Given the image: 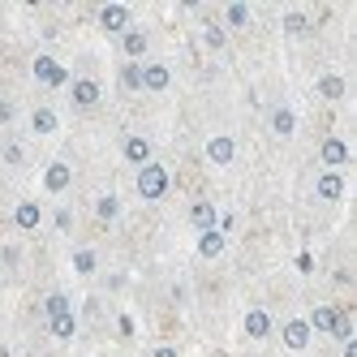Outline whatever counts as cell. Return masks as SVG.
I'll return each mask as SVG.
<instances>
[{"mask_svg":"<svg viewBox=\"0 0 357 357\" xmlns=\"http://www.w3.org/2000/svg\"><path fill=\"white\" fill-rule=\"evenodd\" d=\"M95 215L104 220V224H112V220L121 215V198H116V194H104V198L95 202Z\"/></svg>","mask_w":357,"mask_h":357,"instance_id":"d4e9b609","label":"cell"},{"mask_svg":"<svg viewBox=\"0 0 357 357\" xmlns=\"http://www.w3.org/2000/svg\"><path fill=\"white\" fill-rule=\"evenodd\" d=\"M168 86H172V69H168L164 61H146V65H142V91L160 95V91H168Z\"/></svg>","mask_w":357,"mask_h":357,"instance_id":"52a82bcc","label":"cell"},{"mask_svg":"<svg viewBox=\"0 0 357 357\" xmlns=\"http://www.w3.org/2000/svg\"><path fill=\"white\" fill-rule=\"evenodd\" d=\"M314 194L323 198V202H340L344 198V172H319V181H314Z\"/></svg>","mask_w":357,"mask_h":357,"instance_id":"8fae6325","label":"cell"},{"mask_svg":"<svg viewBox=\"0 0 357 357\" xmlns=\"http://www.w3.org/2000/svg\"><path fill=\"white\" fill-rule=\"evenodd\" d=\"M121 47H125V56H130L134 65H142V56L151 52V35H146V31H138V26H130V31L121 35Z\"/></svg>","mask_w":357,"mask_h":357,"instance_id":"7c38bea8","label":"cell"},{"mask_svg":"<svg viewBox=\"0 0 357 357\" xmlns=\"http://www.w3.org/2000/svg\"><path fill=\"white\" fill-rule=\"evenodd\" d=\"M271 134H275V138H293V134H297V112H293L289 104L271 108Z\"/></svg>","mask_w":357,"mask_h":357,"instance_id":"2e32d148","label":"cell"},{"mask_svg":"<svg viewBox=\"0 0 357 357\" xmlns=\"http://www.w3.org/2000/svg\"><path fill=\"white\" fill-rule=\"evenodd\" d=\"M319 95L327 99V104H340V99L349 95V82L340 78V73H323V78H319Z\"/></svg>","mask_w":357,"mask_h":357,"instance_id":"e0dca14e","label":"cell"},{"mask_svg":"<svg viewBox=\"0 0 357 357\" xmlns=\"http://www.w3.org/2000/svg\"><path fill=\"white\" fill-rule=\"evenodd\" d=\"M202 43H207V47H215V52H220V47L228 43V31H224V26H215V22H211V26L202 31Z\"/></svg>","mask_w":357,"mask_h":357,"instance_id":"83f0119b","label":"cell"},{"mask_svg":"<svg viewBox=\"0 0 357 357\" xmlns=\"http://www.w3.org/2000/svg\"><path fill=\"white\" fill-rule=\"evenodd\" d=\"M138 198L142 202H160L164 194H168V185H172V172L164 168V164H155V160H151L146 168H138Z\"/></svg>","mask_w":357,"mask_h":357,"instance_id":"6da1fadb","label":"cell"},{"mask_svg":"<svg viewBox=\"0 0 357 357\" xmlns=\"http://www.w3.org/2000/svg\"><path fill=\"white\" fill-rule=\"evenodd\" d=\"M121 86H125V91H142V65L125 61V65H121Z\"/></svg>","mask_w":357,"mask_h":357,"instance_id":"484cf974","label":"cell"},{"mask_svg":"<svg viewBox=\"0 0 357 357\" xmlns=\"http://www.w3.org/2000/svg\"><path fill=\"white\" fill-rule=\"evenodd\" d=\"M130 22H134L130 5H104V9H99V26H104L108 35H125V31H130Z\"/></svg>","mask_w":357,"mask_h":357,"instance_id":"8992f818","label":"cell"},{"mask_svg":"<svg viewBox=\"0 0 357 357\" xmlns=\"http://www.w3.org/2000/svg\"><path fill=\"white\" fill-rule=\"evenodd\" d=\"M344 357H357V344L353 340H344Z\"/></svg>","mask_w":357,"mask_h":357,"instance_id":"d6a6232c","label":"cell"},{"mask_svg":"<svg viewBox=\"0 0 357 357\" xmlns=\"http://www.w3.org/2000/svg\"><path fill=\"white\" fill-rule=\"evenodd\" d=\"M241 26H250V5L233 0V5H224V31H241Z\"/></svg>","mask_w":357,"mask_h":357,"instance_id":"ffe728a7","label":"cell"},{"mask_svg":"<svg viewBox=\"0 0 357 357\" xmlns=\"http://www.w3.org/2000/svg\"><path fill=\"white\" fill-rule=\"evenodd\" d=\"M22 160H26V151H22L17 142H9V146H5V164H13V168H17Z\"/></svg>","mask_w":357,"mask_h":357,"instance_id":"f546056e","label":"cell"},{"mask_svg":"<svg viewBox=\"0 0 357 357\" xmlns=\"http://www.w3.org/2000/svg\"><path fill=\"white\" fill-rule=\"evenodd\" d=\"M31 130H35L39 138L56 134V112H52V108H35V112H31Z\"/></svg>","mask_w":357,"mask_h":357,"instance_id":"7402d4cb","label":"cell"},{"mask_svg":"<svg viewBox=\"0 0 357 357\" xmlns=\"http://www.w3.org/2000/svg\"><path fill=\"white\" fill-rule=\"evenodd\" d=\"M56 314H73V301L65 293H47L43 297V319H56Z\"/></svg>","mask_w":357,"mask_h":357,"instance_id":"603a6c76","label":"cell"},{"mask_svg":"<svg viewBox=\"0 0 357 357\" xmlns=\"http://www.w3.org/2000/svg\"><path fill=\"white\" fill-rule=\"evenodd\" d=\"M69 185H73V168L65 160H52V164L43 168V190L47 194H65Z\"/></svg>","mask_w":357,"mask_h":357,"instance_id":"9c48e42d","label":"cell"},{"mask_svg":"<svg viewBox=\"0 0 357 357\" xmlns=\"http://www.w3.org/2000/svg\"><path fill=\"white\" fill-rule=\"evenodd\" d=\"M47 331H52L56 340H73V336H78V314H56V319H47Z\"/></svg>","mask_w":357,"mask_h":357,"instance_id":"44dd1931","label":"cell"},{"mask_svg":"<svg viewBox=\"0 0 357 357\" xmlns=\"http://www.w3.org/2000/svg\"><path fill=\"white\" fill-rule=\"evenodd\" d=\"M31 73H35V82H39V86H47V91L69 86V69H65L56 56H47V52H39V56L31 61Z\"/></svg>","mask_w":357,"mask_h":357,"instance_id":"7a4b0ae2","label":"cell"},{"mask_svg":"<svg viewBox=\"0 0 357 357\" xmlns=\"http://www.w3.org/2000/svg\"><path fill=\"white\" fill-rule=\"evenodd\" d=\"M241 327H245L250 340H267L271 336V314L263 310V305H254V310H245V323Z\"/></svg>","mask_w":357,"mask_h":357,"instance_id":"4fadbf2b","label":"cell"},{"mask_svg":"<svg viewBox=\"0 0 357 357\" xmlns=\"http://www.w3.org/2000/svg\"><path fill=\"white\" fill-rule=\"evenodd\" d=\"M319 160H323V168H327V172H340V168L349 164V142H344V138H323Z\"/></svg>","mask_w":357,"mask_h":357,"instance_id":"ba28073f","label":"cell"},{"mask_svg":"<svg viewBox=\"0 0 357 357\" xmlns=\"http://www.w3.org/2000/svg\"><path fill=\"white\" fill-rule=\"evenodd\" d=\"M190 224L198 228V233H207V228H215V224H220L215 202H194V207H190Z\"/></svg>","mask_w":357,"mask_h":357,"instance_id":"ac0fdd59","label":"cell"},{"mask_svg":"<svg viewBox=\"0 0 357 357\" xmlns=\"http://www.w3.org/2000/svg\"><path fill=\"white\" fill-rule=\"evenodd\" d=\"M336 319H340V305H314L310 319H305V327H310V331H323V336H331Z\"/></svg>","mask_w":357,"mask_h":357,"instance_id":"9a60e30c","label":"cell"},{"mask_svg":"<svg viewBox=\"0 0 357 357\" xmlns=\"http://www.w3.org/2000/svg\"><path fill=\"white\" fill-rule=\"evenodd\" d=\"M99 259H95V250H73V271L78 275H95Z\"/></svg>","mask_w":357,"mask_h":357,"instance_id":"4316f807","label":"cell"},{"mask_svg":"<svg viewBox=\"0 0 357 357\" xmlns=\"http://www.w3.org/2000/svg\"><path fill=\"white\" fill-rule=\"evenodd\" d=\"M305 31H310V17H305L301 9H289V13H284V35H293V39H301Z\"/></svg>","mask_w":357,"mask_h":357,"instance_id":"cb8c5ba5","label":"cell"},{"mask_svg":"<svg viewBox=\"0 0 357 357\" xmlns=\"http://www.w3.org/2000/svg\"><path fill=\"white\" fill-rule=\"evenodd\" d=\"M280 340H284L289 353H305L314 340V331L305 327V319H284V327H280Z\"/></svg>","mask_w":357,"mask_h":357,"instance_id":"5b68a950","label":"cell"},{"mask_svg":"<svg viewBox=\"0 0 357 357\" xmlns=\"http://www.w3.org/2000/svg\"><path fill=\"white\" fill-rule=\"evenodd\" d=\"M224 245H228V237L220 233V228H207V233H198V254H202V259H220Z\"/></svg>","mask_w":357,"mask_h":357,"instance_id":"d6986e66","label":"cell"},{"mask_svg":"<svg viewBox=\"0 0 357 357\" xmlns=\"http://www.w3.org/2000/svg\"><path fill=\"white\" fill-rule=\"evenodd\" d=\"M13 116H17V108H13V104H0V125H9Z\"/></svg>","mask_w":357,"mask_h":357,"instance_id":"4dcf8cb0","label":"cell"},{"mask_svg":"<svg viewBox=\"0 0 357 357\" xmlns=\"http://www.w3.org/2000/svg\"><path fill=\"white\" fill-rule=\"evenodd\" d=\"M69 99H73V108H78V112H91V108H99L104 91H99L95 78H69Z\"/></svg>","mask_w":357,"mask_h":357,"instance_id":"3957f363","label":"cell"},{"mask_svg":"<svg viewBox=\"0 0 357 357\" xmlns=\"http://www.w3.org/2000/svg\"><path fill=\"white\" fill-rule=\"evenodd\" d=\"M121 155H125V164L146 168L151 160H155V142H151V138H142V134H130V138L121 142Z\"/></svg>","mask_w":357,"mask_h":357,"instance_id":"277c9868","label":"cell"},{"mask_svg":"<svg viewBox=\"0 0 357 357\" xmlns=\"http://www.w3.org/2000/svg\"><path fill=\"white\" fill-rule=\"evenodd\" d=\"M151 357H181V353H176L172 344H160V349H151Z\"/></svg>","mask_w":357,"mask_h":357,"instance_id":"1f68e13d","label":"cell"},{"mask_svg":"<svg viewBox=\"0 0 357 357\" xmlns=\"http://www.w3.org/2000/svg\"><path fill=\"white\" fill-rule=\"evenodd\" d=\"M207 160L215 164V168H228L237 160V142L228 138V134H215V138H207Z\"/></svg>","mask_w":357,"mask_h":357,"instance_id":"30bf717a","label":"cell"},{"mask_svg":"<svg viewBox=\"0 0 357 357\" xmlns=\"http://www.w3.org/2000/svg\"><path fill=\"white\" fill-rule=\"evenodd\" d=\"M13 224L22 228V233H35V228L43 224V207H39V202H17V207H13Z\"/></svg>","mask_w":357,"mask_h":357,"instance_id":"5bb4252c","label":"cell"},{"mask_svg":"<svg viewBox=\"0 0 357 357\" xmlns=\"http://www.w3.org/2000/svg\"><path fill=\"white\" fill-rule=\"evenodd\" d=\"M331 336H336V340H353V319H349V310H340L336 327H331Z\"/></svg>","mask_w":357,"mask_h":357,"instance_id":"f1b7e54d","label":"cell"}]
</instances>
